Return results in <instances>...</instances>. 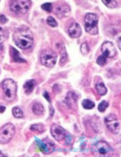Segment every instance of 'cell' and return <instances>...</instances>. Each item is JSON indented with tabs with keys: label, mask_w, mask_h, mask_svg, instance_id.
<instances>
[{
	"label": "cell",
	"mask_w": 121,
	"mask_h": 157,
	"mask_svg": "<svg viewBox=\"0 0 121 157\" xmlns=\"http://www.w3.org/2000/svg\"><path fill=\"white\" fill-rule=\"evenodd\" d=\"M98 15L95 13H87L84 18L85 21V29L90 35L98 34Z\"/></svg>",
	"instance_id": "3"
},
{
	"label": "cell",
	"mask_w": 121,
	"mask_h": 157,
	"mask_svg": "<svg viewBox=\"0 0 121 157\" xmlns=\"http://www.w3.org/2000/svg\"><path fill=\"white\" fill-rule=\"evenodd\" d=\"M35 145L38 147V149L42 152H43L45 154H50L56 150V146L53 144V142H52L49 139L45 140H38L35 138Z\"/></svg>",
	"instance_id": "8"
},
{
	"label": "cell",
	"mask_w": 121,
	"mask_h": 157,
	"mask_svg": "<svg viewBox=\"0 0 121 157\" xmlns=\"http://www.w3.org/2000/svg\"><path fill=\"white\" fill-rule=\"evenodd\" d=\"M5 112V106L0 105V113H4Z\"/></svg>",
	"instance_id": "33"
},
{
	"label": "cell",
	"mask_w": 121,
	"mask_h": 157,
	"mask_svg": "<svg viewBox=\"0 0 121 157\" xmlns=\"http://www.w3.org/2000/svg\"><path fill=\"white\" fill-rule=\"evenodd\" d=\"M81 32H82L81 31V26L77 22H73L68 29V34L71 38H79L81 36Z\"/></svg>",
	"instance_id": "14"
},
{
	"label": "cell",
	"mask_w": 121,
	"mask_h": 157,
	"mask_svg": "<svg viewBox=\"0 0 121 157\" xmlns=\"http://www.w3.org/2000/svg\"><path fill=\"white\" fill-rule=\"evenodd\" d=\"M35 84H36V82H35V80H33V79L28 80V81H26L24 83V85H23V89H24L26 94H29V93L32 92V90L35 87Z\"/></svg>",
	"instance_id": "17"
},
{
	"label": "cell",
	"mask_w": 121,
	"mask_h": 157,
	"mask_svg": "<svg viewBox=\"0 0 121 157\" xmlns=\"http://www.w3.org/2000/svg\"><path fill=\"white\" fill-rule=\"evenodd\" d=\"M67 61V52L65 49L62 50V58H61V65H64Z\"/></svg>",
	"instance_id": "29"
},
{
	"label": "cell",
	"mask_w": 121,
	"mask_h": 157,
	"mask_svg": "<svg viewBox=\"0 0 121 157\" xmlns=\"http://www.w3.org/2000/svg\"><path fill=\"white\" fill-rule=\"evenodd\" d=\"M46 22H48V25L52 26V28H56V26L58 25V22H57L56 19L52 17V16H49V17L46 18Z\"/></svg>",
	"instance_id": "24"
},
{
	"label": "cell",
	"mask_w": 121,
	"mask_h": 157,
	"mask_svg": "<svg viewBox=\"0 0 121 157\" xmlns=\"http://www.w3.org/2000/svg\"><path fill=\"white\" fill-rule=\"evenodd\" d=\"M6 156H7V155L4 154V153H3L2 151H0V157H6Z\"/></svg>",
	"instance_id": "34"
},
{
	"label": "cell",
	"mask_w": 121,
	"mask_h": 157,
	"mask_svg": "<svg viewBox=\"0 0 121 157\" xmlns=\"http://www.w3.org/2000/svg\"><path fill=\"white\" fill-rule=\"evenodd\" d=\"M31 109H32L33 113H35L36 116H42V115H43V113H45V108H43V105L39 102L33 103L31 106Z\"/></svg>",
	"instance_id": "18"
},
{
	"label": "cell",
	"mask_w": 121,
	"mask_h": 157,
	"mask_svg": "<svg viewBox=\"0 0 121 157\" xmlns=\"http://www.w3.org/2000/svg\"><path fill=\"white\" fill-rule=\"evenodd\" d=\"M15 134V127L12 124H5L4 126L0 128V143L1 144H7L13 138Z\"/></svg>",
	"instance_id": "5"
},
{
	"label": "cell",
	"mask_w": 121,
	"mask_h": 157,
	"mask_svg": "<svg viewBox=\"0 0 121 157\" xmlns=\"http://www.w3.org/2000/svg\"><path fill=\"white\" fill-rule=\"evenodd\" d=\"M43 96H45V98H46V101H48L50 103V95H49V93L48 92H46V91H45V92H43Z\"/></svg>",
	"instance_id": "32"
},
{
	"label": "cell",
	"mask_w": 121,
	"mask_h": 157,
	"mask_svg": "<svg viewBox=\"0 0 121 157\" xmlns=\"http://www.w3.org/2000/svg\"><path fill=\"white\" fill-rule=\"evenodd\" d=\"M65 141H66V143L68 145H71L73 143V141H74V137L71 135V134H69V133H66V135H65Z\"/></svg>",
	"instance_id": "27"
},
{
	"label": "cell",
	"mask_w": 121,
	"mask_h": 157,
	"mask_svg": "<svg viewBox=\"0 0 121 157\" xmlns=\"http://www.w3.org/2000/svg\"><path fill=\"white\" fill-rule=\"evenodd\" d=\"M118 47H119V48H120V38L118 39ZM121 49V48H120Z\"/></svg>",
	"instance_id": "35"
},
{
	"label": "cell",
	"mask_w": 121,
	"mask_h": 157,
	"mask_svg": "<svg viewBox=\"0 0 121 157\" xmlns=\"http://www.w3.org/2000/svg\"><path fill=\"white\" fill-rule=\"evenodd\" d=\"M108 102L105 101H101V103H99V105H98V111L101 112V113H103V112H105V109L108 108Z\"/></svg>",
	"instance_id": "23"
},
{
	"label": "cell",
	"mask_w": 121,
	"mask_h": 157,
	"mask_svg": "<svg viewBox=\"0 0 121 157\" xmlns=\"http://www.w3.org/2000/svg\"><path fill=\"white\" fill-rule=\"evenodd\" d=\"M90 51V48L87 43H84V44L81 45V53H82L83 55H87Z\"/></svg>",
	"instance_id": "22"
},
{
	"label": "cell",
	"mask_w": 121,
	"mask_h": 157,
	"mask_svg": "<svg viewBox=\"0 0 121 157\" xmlns=\"http://www.w3.org/2000/svg\"><path fill=\"white\" fill-rule=\"evenodd\" d=\"M101 52H102V56L105 58H114L116 55L115 47L111 42H105L103 43L102 47H101Z\"/></svg>",
	"instance_id": "10"
},
{
	"label": "cell",
	"mask_w": 121,
	"mask_h": 157,
	"mask_svg": "<svg viewBox=\"0 0 121 157\" xmlns=\"http://www.w3.org/2000/svg\"><path fill=\"white\" fill-rule=\"evenodd\" d=\"M40 63L46 67H53L57 63V55L52 50H46L40 55Z\"/></svg>",
	"instance_id": "7"
},
{
	"label": "cell",
	"mask_w": 121,
	"mask_h": 157,
	"mask_svg": "<svg viewBox=\"0 0 121 157\" xmlns=\"http://www.w3.org/2000/svg\"><path fill=\"white\" fill-rule=\"evenodd\" d=\"M6 36H7V35H6V33H5V29L0 28V43H2L3 41H4Z\"/></svg>",
	"instance_id": "30"
},
{
	"label": "cell",
	"mask_w": 121,
	"mask_h": 157,
	"mask_svg": "<svg viewBox=\"0 0 121 157\" xmlns=\"http://www.w3.org/2000/svg\"><path fill=\"white\" fill-rule=\"evenodd\" d=\"M98 82H96V84H95V89H96V91L98 92V94L99 95H105L106 93H107V88H106V86L105 84L101 81L100 78H98Z\"/></svg>",
	"instance_id": "16"
},
{
	"label": "cell",
	"mask_w": 121,
	"mask_h": 157,
	"mask_svg": "<svg viewBox=\"0 0 121 157\" xmlns=\"http://www.w3.org/2000/svg\"><path fill=\"white\" fill-rule=\"evenodd\" d=\"M30 130L32 132H36V133H42L45 131V126L42 124H33V125L30 126Z\"/></svg>",
	"instance_id": "19"
},
{
	"label": "cell",
	"mask_w": 121,
	"mask_h": 157,
	"mask_svg": "<svg viewBox=\"0 0 121 157\" xmlns=\"http://www.w3.org/2000/svg\"><path fill=\"white\" fill-rule=\"evenodd\" d=\"M82 105H83V108L86 109H92L95 108V103L92 101H90V99H84L82 101Z\"/></svg>",
	"instance_id": "21"
},
{
	"label": "cell",
	"mask_w": 121,
	"mask_h": 157,
	"mask_svg": "<svg viewBox=\"0 0 121 157\" xmlns=\"http://www.w3.org/2000/svg\"><path fill=\"white\" fill-rule=\"evenodd\" d=\"M70 11H71L70 6L67 3H61V4L56 6L55 9L56 14L59 18H63L65 16H68L70 14Z\"/></svg>",
	"instance_id": "12"
},
{
	"label": "cell",
	"mask_w": 121,
	"mask_h": 157,
	"mask_svg": "<svg viewBox=\"0 0 121 157\" xmlns=\"http://www.w3.org/2000/svg\"><path fill=\"white\" fill-rule=\"evenodd\" d=\"M66 131L64 130L60 125H57V124H53L50 128V134L55 138L57 141H62V140L65 139V135H66Z\"/></svg>",
	"instance_id": "11"
},
{
	"label": "cell",
	"mask_w": 121,
	"mask_h": 157,
	"mask_svg": "<svg viewBox=\"0 0 121 157\" xmlns=\"http://www.w3.org/2000/svg\"><path fill=\"white\" fill-rule=\"evenodd\" d=\"M10 56H11L12 62L16 63H26L24 59H22L19 55V52L16 49H14L13 47H10Z\"/></svg>",
	"instance_id": "15"
},
{
	"label": "cell",
	"mask_w": 121,
	"mask_h": 157,
	"mask_svg": "<svg viewBox=\"0 0 121 157\" xmlns=\"http://www.w3.org/2000/svg\"><path fill=\"white\" fill-rule=\"evenodd\" d=\"M13 41L22 50H28L33 45V36L28 26H20L13 34Z\"/></svg>",
	"instance_id": "1"
},
{
	"label": "cell",
	"mask_w": 121,
	"mask_h": 157,
	"mask_svg": "<svg viewBox=\"0 0 121 157\" xmlns=\"http://www.w3.org/2000/svg\"><path fill=\"white\" fill-rule=\"evenodd\" d=\"M2 90H3V94H4V98L6 101H12L15 98L16 92H17V84L14 80L12 79H5L2 82Z\"/></svg>",
	"instance_id": "2"
},
{
	"label": "cell",
	"mask_w": 121,
	"mask_h": 157,
	"mask_svg": "<svg viewBox=\"0 0 121 157\" xmlns=\"http://www.w3.org/2000/svg\"><path fill=\"white\" fill-rule=\"evenodd\" d=\"M31 6V2L28 0H15L10 2V9L16 14H24Z\"/></svg>",
	"instance_id": "4"
},
{
	"label": "cell",
	"mask_w": 121,
	"mask_h": 157,
	"mask_svg": "<svg viewBox=\"0 0 121 157\" xmlns=\"http://www.w3.org/2000/svg\"><path fill=\"white\" fill-rule=\"evenodd\" d=\"M103 2V4H105L106 6H108L109 8H114V7H116L117 6V1H115V0H111V1H102Z\"/></svg>",
	"instance_id": "25"
},
{
	"label": "cell",
	"mask_w": 121,
	"mask_h": 157,
	"mask_svg": "<svg viewBox=\"0 0 121 157\" xmlns=\"http://www.w3.org/2000/svg\"><path fill=\"white\" fill-rule=\"evenodd\" d=\"M106 61H107V59L105 58V57H103L102 55L99 56L98 58H97V64L100 65V66H104V65H105Z\"/></svg>",
	"instance_id": "28"
},
{
	"label": "cell",
	"mask_w": 121,
	"mask_h": 157,
	"mask_svg": "<svg viewBox=\"0 0 121 157\" xmlns=\"http://www.w3.org/2000/svg\"><path fill=\"white\" fill-rule=\"evenodd\" d=\"M12 115L14 118H17V119L23 118V112L19 106H15V108L12 109Z\"/></svg>",
	"instance_id": "20"
},
{
	"label": "cell",
	"mask_w": 121,
	"mask_h": 157,
	"mask_svg": "<svg viewBox=\"0 0 121 157\" xmlns=\"http://www.w3.org/2000/svg\"><path fill=\"white\" fill-rule=\"evenodd\" d=\"M78 94L74 91H70L66 96L65 102L71 109H77V101H78Z\"/></svg>",
	"instance_id": "13"
},
{
	"label": "cell",
	"mask_w": 121,
	"mask_h": 157,
	"mask_svg": "<svg viewBox=\"0 0 121 157\" xmlns=\"http://www.w3.org/2000/svg\"><path fill=\"white\" fill-rule=\"evenodd\" d=\"M105 125L107 127V129L112 133V134L117 135L120 132V123L118 118L113 115V113H110L105 118Z\"/></svg>",
	"instance_id": "6"
},
{
	"label": "cell",
	"mask_w": 121,
	"mask_h": 157,
	"mask_svg": "<svg viewBox=\"0 0 121 157\" xmlns=\"http://www.w3.org/2000/svg\"><path fill=\"white\" fill-rule=\"evenodd\" d=\"M7 22V18H6V16L5 15H3V14H0V23L1 25H4V23Z\"/></svg>",
	"instance_id": "31"
},
{
	"label": "cell",
	"mask_w": 121,
	"mask_h": 157,
	"mask_svg": "<svg viewBox=\"0 0 121 157\" xmlns=\"http://www.w3.org/2000/svg\"><path fill=\"white\" fill-rule=\"evenodd\" d=\"M94 152L99 156H109L112 154V148L105 141L97 142L94 146Z\"/></svg>",
	"instance_id": "9"
},
{
	"label": "cell",
	"mask_w": 121,
	"mask_h": 157,
	"mask_svg": "<svg viewBox=\"0 0 121 157\" xmlns=\"http://www.w3.org/2000/svg\"><path fill=\"white\" fill-rule=\"evenodd\" d=\"M42 8L46 12H50L53 10V4L52 3H45V4L42 5Z\"/></svg>",
	"instance_id": "26"
}]
</instances>
